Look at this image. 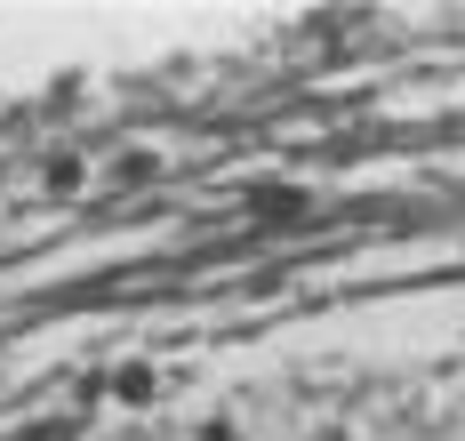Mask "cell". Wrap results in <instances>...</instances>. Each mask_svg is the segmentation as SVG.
I'll list each match as a JSON object with an SVG mask.
<instances>
[{"mask_svg":"<svg viewBox=\"0 0 465 441\" xmlns=\"http://www.w3.org/2000/svg\"><path fill=\"white\" fill-rule=\"evenodd\" d=\"M16 441H73V426H48V434H16Z\"/></svg>","mask_w":465,"mask_h":441,"instance_id":"6da1fadb","label":"cell"}]
</instances>
